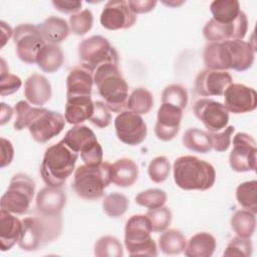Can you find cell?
<instances>
[{
  "instance_id": "27",
  "label": "cell",
  "mask_w": 257,
  "mask_h": 257,
  "mask_svg": "<svg viewBox=\"0 0 257 257\" xmlns=\"http://www.w3.org/2000/svg\"><path fill=\"white\" fill-rule=\"evenodd\" d=\"M138 177L139 167L133 160L128 158L118 159L112 165L111 183L117 187H131L138 180Z\"/></svg>"
},
{
  "instance_id": "26",
  "label": "cell",
  "mask_w": 257,
  "mask_h": 257,
  "mask_svg": "<svg viewBox=\"0 0 257 257\" xmlns=\"http://www.w3.org/2000/svg\"><path fill=\"white\" fill-rule=\"evenodd\" d=\"M38 28L44 41L51 44H58L65 40L70 31L66 20L57 16H49L38 25Z\"/></svg>"
},
{
  "instance_id": "19",
  "label": "cell",
  "mask_w": 257,
  "mask_h": 257,
  "mask_svg": "<svg viewBox=\"0 0 257 257\" xmlns=\"http://www.w3.org/2000/svg\"><path fill=\"white\" fill-rule=\"evenodd\" d=\"M182 116L183 109L180 107L170 103H162L157 114L155 125L156 137L163 142L173 140L180 131Z\"/></svg>"
},
{
  "instance_id": "11",
  "label": "cell",
  "mask_w": 257,
  "mask_h": 257,
  "mask_svg": "<svg viewBox=\"0 0 257 257\" xmlns=\"http://www.w3.org/2000/svg\"><path fill=\"white\" fill-rule=\"evenodd\" d=\"M256 142L246 133H237L233 138V149L229 155V164L238 173L256 170Z\"/></svg>"
},
{
  "instance_id": "30",
  "label": "cell",
  "mask_w": 257,
  "mask_h": 257,
  "mask_svg": "<svg viewBox=\"0 0 257 257\" xmlns=\"http://www.w3.org/2000/svg\"><path fill=\"white\" fill-rule=\"evenodd\" d=\"M186 244V237L177 229L165 230L159 237V248L166 255H177L184 252Z\"/></svg>"
},
{
  "instance_id": "38",
  "label": "cell",
  "mask_w": 257,
  "mask_h": 257,
  "mask_svg": "<svg viewBox=\"0 0 257 257\" xmlns=\"http://www.w3.org/2000/svg\"><path fill=\"white\" fill-rule=\"evenodd\" d=\"M14 109L16 112L14 128L16 131H22L30 125L35 116L41 110V107H32L27 101L20 100L15 104Z\"/></svg>"
},
{
  "instance_id": "34",
  "label": "cell",
  "mask_w": 257,
  "mask_h": 257,
  "mask_svg": "<svg viewBox=\"0 0 257 257\" xmlns=\"http://www.w3.org/2000/svg\"><path fill=\"white\" fill-rule=\"evenodd\" d=\"M153 105V94L145 87H138L133 90L126 100V107L138 114L148 113L152 109Z\"/></svg>"
},
{
  "instance_id": "16",
  "label": "cell",
  "mask_w": 257,
  "mask_h": 257,
  "mask_svg": "<svg viewBox=\"0 0 257 257\" xmlns=\"http://www.w3.org/2000/svg\"><path fill=\"white\" fill-rule=\"evenodd\" d=\"M136 21L137 15L124 0L108 1L100 14V24L108 30L127 29L134 26Z\"/></svg>"
},
{
  "instance_id": "10",
  "label": "cell",
  "mask_w": 257,
  "mask_h": 257,
  "mask_svg": "<svg viewBox=\"0 0 257 257\" xmlns=\"http://www.w3.org/2000/svg\"><path fill=\"white\" fill-rule=\"evenodd\" d=\"M12 37L19 59L27 64L36 63L37 55L45 44L38 26L29 23L20 24L13 30Z\"/></svg>"
},
{
  "instance_id": "46",
  "label": "cell",
  "mask_w": 257,
  "mask_h": 257,
  "mask_svg": "<svg viewBox=\"0 0 257 257\" xmlns=\"http://www.w3.org/2000/svg\"><path fill=\"white\" fill-rule=\"evenodd\" d=\"M235 131V127L233 125H228L222 131L211 133L208 132L209 137L211 139L212 143V149H214L218 153L226 152L231 144V137Z\"/></svg>"
},
{
  "instance_id": "28",
  "label": "cell",
  "mask_w": 257,
  "mask_h": 257,
  "mask_svg": "<svg viewBox=\"0 0 257 257\" xmlns=\"http://www.w3.org/2000/svg\"><path fill=\"white\" fill-rule=\"evenodd\" d=\"M216 246V239L213 235L199 232L190 238L184 253L187 257H210L215 252Z\"/></svg>"
},
{
  "instance_id": "41",
  "label": "cell",
  "mask_w": 257,
  "mask_h": 257,
  "mask_svg": "<svg viewBox=\"0 0 257 257\" xmlns=\"http://www.w3.org/2000/svg\"><path fill=\"white\" fill-rule=\"evenodd\" d=\"M171 172V164L167 157L159 156L154 158L148 167V174L150 179L157 184L166 181Z\"/></svg>"
},
{
  "instance_id": "21",
  "label": "cell",
  "mask_w": 257,
  "mask_h": 257,
  "mask_svg": "<svg viewBox=\"0 0 257 257\" xmlns=\"http://www.w3.org/2000/svg\"><path fill=\"white\" fill-rule=\"evenodd\" d=\"M66 203V195L61 187H44L36 196V209L45 215H59Z\"/></svg>"
},
{
  "instance_id": "14",
  "label": "cell",
  "mask_w": 257,
  "mask_h": 257,
  "mask_svg": "<svg viewBox=\"0 0 257 257\" xmlns=\"http://www.w3.org/2000/svg\"><path fill=\"white\" fill-rule=\"evenodd\" d=\"M65 125L64 116L53 110L42 108L28 126L32 139L40 144H44L58 136Z\"/></svg>"
},
{
  "instance_id": "18",
  "label": "cell",
  "mask_w": 257,
  "mask_h": 257,
  "mask_svg": "<svg viewBox=\"0 0 257 257\" xmlns=\"http://www.w3.org/2000/svg\"><path fill=\"white\" fill-rule=\"evenodd\" d=\"M225 107L239 114L253 111L257 107V93L254 88L241 83H232L224 92Z\"/></svg>"
},
{
  "instance_id": "50",
  "label": "cell",
  "mask_w": 257,
  "mask_h": 257,
  "mask_svg": "<svg viewBox=\"0 0 257 257\" xmlns=\"http://www.w3.org/2000/svg\"><path fill=\"white\" fill-rule=\"evenodd\" d=\"M128 6L131 7L132 11L137 15V14H144L152 11L156 5L157 1H152V0H143V1H138V0H130L127 1Z\"/></svg>"
},
{
  "instance_id": "9",
  "label": "cell",
  "mask_w": 257,
  "mask_h": 257,
  "mask_svg": "<svg viewBox=\"0 0 257 257\" xmlns=\"http://www.w3.org/2000/svg\"><path fill=\"white\" fill-rule=\"evenodd\" d=\"M78 55L82 64L95 71L102 64L118 65V54L109 41L101 35H92L78 45Z\"/></svg>"
},
{
  "instance_id": "5",
  "label": "cell",
  "mask_w": 257,
  "mask_h": 257,
  "mask_svg": "<svg viewBox=\"0 0 257 257\" xmlns=\"http://www.w3.org/2000/svg\"><path fill=\"white\" fill-rule=\"evenodd\" d=\"M93 82L107 108L113 112H121L126 106L128 86L118 65L106 63L97 67L93 74Z\"/></svg>"
},
{
  "instance_id": "51",
  "label": "cell",
  "mask_w": 257,
  "mask_h": 257,
  "mask_svg": "<svg viewBox=\"0 0 257 257\" xmlns=\"http://www.w3.org/2000/svg\"><path fill=\"white\" fill-rule=\"evenodd\" d=\"M80 1H52V5L62 13H77L81 7Z\"/></svg>"
},
{
  "instance_id": "53",
  "label": "cell",
  "mask_w": 257,
  "mask_h": 257,
  "mask_svg": "<svg viewBox=\"0 0 257 257\" xmlns=\"http://www.w3.org/2000/svg\"><path fill=\"white\" fill-rule=\"evenodd\" d=\"M0 25H1V40H2V43H1V47H3L7 40L13 36V30L12 28L7 24L5 23L4 21H1L0 22Z\"/></svg>"
},
{
  "instance_id": "33",
  "label": "cell",
  "mask_w": 257,
  "mask_h": 257,
  "mask_svg": "<svg viewBox=\"0 0 257 257\" xmlns=\"http://www.w3.org/2000/svg\"><path fill=\"white\" fill-rule=\"evenodd\" d=\"M231 228L237 236L250 238L256 228L255 214L248 210L236 211L231 218Z\"/></svg>"
},
{
  "instance_id": "37",
  "label": "cell",
  "mask_w": 257,
  "mask_h": 257,
  "mask_svg": "<svg viewBox=\"0 0 257 257\" xmlns=\"http://www.w3.org/2000/svg\"><path fill=\"white\" fill-rule=\"evenodd\" d=\"M94 255L96 257H121L123 256L122 245L113 236H102L94 244Z\"/></svg>"
},
{
  "instance_id": "44",
  "label": "cell",
  "mask_w": 257,
  "mask_h": 257,
  "mask_svg": "<svg viewBox=\"0 0 257 257\" xmlns=\"http://www.w3.org/2000/svg\"><path fill=\"white\" fill-rule=\"evenodd\" d=\"M1 73H0V94L2 96L12 94L16 92L22 85V81L19 76L9 73V68L6 62L1 58Z\"/></svg>"
},
{
  "instance_id": "48",
  "label": "cell",
  "mask_w": 257,
  "mask_h": 257,
  "mask_svg": "<svg viewBox=\"0 0 257 257\" xmlns=\"http://www.w3.org/2000/svg\"><path fill=\"white\" fill-rule=\"evenodd\" d=\"M102 148L100 144L97 142L92 147L87 149L86 151L80 153V158L83 161L84 165L87 166H97L102 163Z\"/></svg>"
},
{
  "instance_id": "35",
  "label": "cell",
  "mask_w": 257,
  "mask_h": 257,
  "mask_svg": "<svg viewBox=\"0 0 257 257\" xmlns=\"http://www.w3.org/2000/svg\"><path fill=\"white\" fill-rule=\"evenodd\" d=\"M257 182L255 180L241 183L236 189V199L241 207L254 214L257 213Z\"/></svg>"
},
{
  "instance_id": "31",
  "label": "cell",
  "mask_w": 257,
  "mask_h": 257,
  "mask_svg": "<svg viewBox=\"0 0 257 257\" xmlns=\"http://www.w3.org/2000/svg\"><path fill=\"white\" fill-rule=\"evenodd\" d=\"M213 19L221 23H230L236 20L242 11L237 0H216L210 5Z\"/></svg>"
},
{
  "instance_id": "1",
  "label": "cell",
  "mask_w": 257,
  "mask_h": 257,
  "mask_svg": "<svg viewBox=\"0 0 257 257\" xmlns=\"http://www.w3.org/2000/svg\"><path fill=\"white\" fill-rule=\"evenodd\" d=\"M254 58V47L243 40L210 42L203 52L206 68L213 70L245 71L252 66Z\"/></svg>"
},
{
  "instance_id": "7",
  "label": "cell",
  "mask_w": 257,
  "mask_h": 257,
  "mask_svg": "<svg viewBox=\"0 0 257 257\" xmlns=\"http://www.w3.org/2000/svg\"><path fill=\"white\" fill-rule=\"evenodd\" d=\"M152 225L147 215H133L125 223L124 246L131 256H157L158 249L151 237Z\"/></svg>"
},
{
  "instance_id": "17",
  "label": "cell",
  "mask_w": 257,
  "mask_h": 257,
  "mask_svg": "<svg viewBox=\"0 0 257 257\" xmlns=\"http://www.w3.org/2000/svg\"><path fill=\"white\" fill-rule=\"evenodd\" d=\"M232 83V76L227 71L206 68L197 74L195 90L202 96H220Z\"/></svg>"
},
{
  "instance_id": "29",
  "label": "cell",
  "mask_w": 257,
  "mask_h": 257,
  "mask_svg": "<svg viewBox=\"0 0 257 257\" xmlns=\"http://www.w3.org/2000/svg\"><path fill=\"white\" fill-rule=\"evenodd\" d=\"M63 61L64 54L61 47L57 44L45 43L37 55L36 63L42 71L53 73L62 66Z\"/></svg>"
},
{
  "instance_id": "45",
  "label": "cell",
  "mask_w": 257,
  "mask_h": 257,
  "mask_svg": "<svg viewBox=\"0 0 257 257\" xmlns=\"http://www.w3.org/2000/svg\"><path fill=\"white\" fill-rule=\"evenodd\" d=\"M253 245L250 238H243V237H234L230 243L227 245L224 256L228 257H250L252 255Z\"/></svg>"
},
{
  "instance_id": "49",
  "label": "cell",
  "mask_w": 257,
  "mask_h": 257,
  "mask_svg": "<svg viewBox=\"0 0 257 257\" xmlns=\"http://www.w3.org/2000/svg\"><path fill=\"white\" fill-rule=\"evenodd\" d=\"M1 169L9 166L14 157V148L10 141L1 138Z\"/></svg>"
},
{
  "instance_id": "42",
  "label": "cell",
  "mask_w": 257,
  "mask_h": 257,
  "mask_svg": "<svg viewBox=\"0 0 257 257\" xmlns=\"http://www.w3.org/2000/svg\"><path fill=\"white\" fill-rule=\"evenodd\" d=\"M136 202L148 209H156L165 205L167 194L161 189H148L136 196Z\"/></svg>"
},
{
  "instance_id": "47",
  "label": "cell",
  "mask_w": 257,
  "mask_h": 257,
  "mask_svg": "<svg viewBox=\"0 0 257 257\" xmlns=\"http://www.w3.org/2000/svg\"><path fill=\"white\" fill-rule=\"evenodd\" d=\"M111 114L109 109L102 101H93V111L89 121L99 128H104L109 125Z\"/></svg>"
},
{
  "instance_id": "8",
  "label": "cell",
  "mask_w": 257,
  "mask_h": 257,
  "mask_svg": "<svg viewBox=\"0 0 257 257\" xmlns=\"http://www.w3.org/2000/svg\"><path fill=\"white\" fill-rule=\"evenodd\" d=\"M35 192L34 181L26 174L18 173L12 177L6 192L1 197V210L16 215L27 213Z\"/></svg>"
},
{
  "instance_id": "32",
  "label": "cell",
  "mask_w": 257,
  "mask_h": 257,
  "mask_svg": "<svg viewBox=\"0 0 257 257\" xmlns=\"http://www.w3.org/2000/svg\"><path fill=\"white\" fill-rule=\"evenodd\" d=\"M182 142L188 150L199 154H207L212 150V143L209 134L197 127L187 130L183 135Z\"/></svg>"
},
{
  "instance_id": "15",
  "label": "cell",
  "mask_w": 257,
  "mask_h": 257,
  "mask_svg": "<svg viewBox=\"0 0 257 257\" xmlns=\"http://www.w3.org/2000/svg\"><path fill=\"white\" fill-rule=\"evenodd\" d=\"M196 117L205 125L208 132L216 133L225 128L229 122V111L219 101L201 98L193 107Z\"/></svg>"
},
{
  "instance_id": "12",
  "label": "cell",
  "mask_w": 257,
  "mask_h": 257,
  "mask_svg": "<svg viewBox=\"0 0 257 257\" xmlns=\"http://www.w3.org/2000/svg\"><path fill=\"white\" fill-rule=\"evenodd\" d=\"M114 128L117 139L128 146L141 145L148 133L144 118L131 110H122L114 119Z\"/></svg>"
},
{
  "instance_id": "36",
  "label": "cell",
  "mask_w": 257,
  "mask_h": 257,
  "mask_svg": "<svg viewBox=\"0 0 257 257\" xmlns=\"http://www.w3.org/2000/svg\"><path fill=\"white\" fill-rule=\"evenodd\" d=\"M128 205L127 197L120 193L108 194L102 201V209L110 218L121 217L126 212Z\"/></svg>"
},
{
  "instance_id": "20",
  "label": "cell",
  "mask_w": 257,
  "mask_h": 257,
  "mask_svg": "<svg viewBox=\"0 0 257 257\" xmlns=\"http://www.w3.org/2000/svg\"><path fill=\"white\" fill-rule=\"evenodd\" d=\"M94 71L84 64L72 68L66 77V98L90 96Z\"/></svg>"
},
{
  "instance_id": "23",
  "label": "cell",
  "mask_w": 257,
  "mask_h": 257,
  "mask_svg": "<svg viewBox=\"0 0 257 257\" xmlns=\"http://www.w3.org/2000/svg\"><path fill=\"white\" fill-rule=\"evenodd\" d=\"M22 234V221L5 210L0 211V247L1 251L10 250L19 242Z\"/></svg>"
},
{
  "instance_id": "22",
  "label": "cell",
  "mask_w": 257,
  "mask_h": 257,
  "mask_svg": "<svg viewBox=\"0 0 257 257\" xmlns=\"http://www.w3.org/2000/svg\"><path fill=\"white\" fill-rule=\"evenodd\" d=\"M51 84L44 75L33 73L25 80L24 95L28 102L41 106L51 98Z\"/></svg>"
},
{
  "instance_id": "4",
  "label": "cell",
  "mask_w": 257,
  "mask_h": 257,
  "mask_svg": "<svg viewBox=\"0 0 257 257\" xmlns=\"http://www.w3.org/2000/svg\"><path fill=\"white\" fill-rule=\"evenodd\" d=\"M78 154L61 140L46 149L40 166L43 182L50 187H62L74 171Z\"/></svg>"
},
{
  "instance_id": "6",
  "label": "cell",
  "mask_w": 257,
  "mask_h": 257,
  "mask_svg": "<svg viewBox=\"0 0 257 257\" xmlns=\"http://www.w3.org/2000/svg\"><path fill=\"white\" fill-rule=\"evenodd\" d=\"M112 179V165L102 162L97 166H79L74 172L72 189L84 200H97L104 194Z\"/></svg>"
},
{
  "instance_id": "25",
  "label": "cell",
  "mask_w": 257,
  "mask_h": 257,
  "mask_svg": "<svg viewBox=\"0 0 257 257\" xmlns=\"http://www.w3.org/2000/svg\"><path fill=\"white\" fill-rule=\"evenodd\" d=\"M62 141L75 153H82L97 143L94 133L88 126L80 124L68 130Z\"/></svg>"
},
{
  "instance_id": "40",
  "label": "cell",
  "mask_w": 257,
  "mask_h": 257,
  "mask_svg": "<svg viewBox=\"0 0 257 257\" xmlns=\"http://www.w3.org/2000/svg\"><path fill=\"white\" fill-rule=\"evenodd\" d=\"M93 15L89 9H83L77 13L71 14L69 17V28L75 35L82 36L86 34L92 27Z\"/></svg>"
},
{
  "instance_id": "13",
  "label": "cell",
  "mask_w": 257,
  "mask_h": 257,
  "mask_svg": "<svg viewBox=\"0 0 257 257\" xmlns=\"http://www.w3.org/2000/svg\"><path fill=\"white\" fill-rule=\"evenodd\" d=\"M248 30V19L241 11L239 16L230 23H221L211 18L203 28L204 37L210 42L242 40Z\"/></svg>"
},
{
  "instance_id": "3",
  "label": "cell",
  "mask_w": 257,
  "mask_h": 257,
  "mask_svg": "<svg viewBox=\"0 0 257 257\" xmlns=\"http://www.w3.org/2000/svg\"><path fill=\"white\" fill-rule=\"evenodd\" d=\"M174 181L182 190L206 191L216 181L214 167L195 156L179 157L173 165Z\"/></svg>"
},
{
  "instance_id": "52",
  "label": "cell",
  "mask_w": 257,
  "mask_h": 257,
  "mask_svg": "<svg viewBox=\"0 0 257 257\" xmlns=\"http://www.w3.org/2000/svg\"><path fill=\"white\" fill-rule=\"evenodd\" d=\"M12 115H13V108L10 105L2 102L1 112H0V124L3 125L6 122H8L11 119Z\"/></svg>"
},
{
  "instance_id": "43",
  "label": "cell",
  "mask_w": 257,
  "mask_h": 257,
  "mask_svg": "<svg viewBox=\"0 0 257 257\" xmlns=\"http://www.w3.org/2000/svg\"><path fill=\"white\" fill-rule=\"evenodd\" d=\"M146 215L151 221L153 232L159 233L167 230L172 222V212L168 207L165 206L150 209Z\"/></svg>"
},
{
  "instance_id": "2",
  "label": "cell",
  "mask_w": 257,
  "mask_h": 257,
  "mask_svg": "<svg viewBox=\"0 0 257 257\" xmlns=\"http://www.w3.org/2000/svg\"><path fill=\"white\" fill-rule=\"evenodd\" d=\"M62 232L59 215L37 213L22 220V234L18 246L24 251H36L56 240Z\"/></svg>"
},
{
  "instance_id": "24",
  "label": "cell",
  "mask_w": 257,
  "mask_h": 257,
  "mask_svg": "<svg viewBox=\"0 0 257 257\" xmlns=\"http://www.w3.org/2000/svg\"><path fill=\"white\" fill-rule=\"evenodd\" d=\"M93 101L90 96H74L66 98L64 118L70 124H79L90 118Z\"/></svg>"
},
{
  "instance_id": "39",
  "label": "cell",
  "mask_w": 257,
  "mask_h": 257,
  "mask_svg": "<svg viewBox=\"0 0 257 257\" xmlns=\"http://www.w3.org/2000/svg\"><path fill=\"white\" fill-rule=\"evenodd\" d=\"M188 91L180 84H170L162 92V103H170L185 109L188 104Z\"/></svg>"
}]
</instances>
